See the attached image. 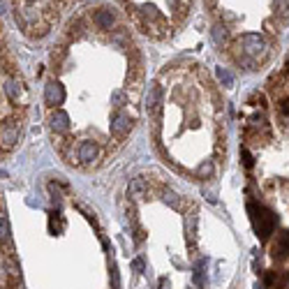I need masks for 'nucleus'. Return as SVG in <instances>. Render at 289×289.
<instances>
[{
  "instance_id": "f257e3e1",
  "label": "nucleus",
  "mask_w": 289,
  "mask_h": 289,
  "mask_svg": "<svg viewBox=\"0 0 289 289\" xmlns=\"http://www.w3.org/2000/svg\"><path fill=\"white\" fill-rule=\"evenodd\" d=\"M241 42H243V54L248 56V61L255 65L257 58H259V56L266 51V44H264V40L257 33H248V35H243Z\"/></svg>"
},
{
  "instance_id": "f03ea898",
  "label": "nucleus",
  "mask_w": 289,
  "mask_h": 289,
  "mask_svg": "<svg viewBox=\"0 0 289 289\" xmlns=\"http://www.w3.org/2000/svg\"><path fill=\"white\" fill-rule=\"evenodd\" d=\"M16 144H19V128H16V123L7 121L5 125H0V148L12 150Z\"/></svg>"
},
{
  "instance_id": "7ed1b4c3",
  "label": "nucleus",
  "mask_w": 289,
  "mask_h": 289,
  "mask_svg": "<svg viewBox=\"0 0 289 289\" xmlns=\"http://www.w3.org/2000/svg\"><path fill=\"white\" fill-rule=\"evenodd\" d=\"M130 128H132V118H130L125 111H116L114 121H111V135L116 137V139H123V137L130 132Z\"/></svg>"
},
{
  "instance_id": "20e7f679",
  "label": "nucleus",
  "mask_w": 289,
  "mask_h": 289,
  "mask_svg": "<svg viewBox=\"0 0 289 289\" xmlns=\"http://www.w3.org/2000/svg\"><path fill=\"white\" fill-rule=\"evenodd\" d=\"M44 97H47V104L51 107H58L65 102V90H63L61 83H56V81H49L47 88H44Z\"/></svg>"
},
{
  "instance_id": "39448f33",
  "label": "nucleus",
  "mask_w": 289,
  "mask_h": 289,
  "mask_svg": "<svg viewBox=\"0 0 289 289\" xmlns=\"http://www.w3.org/2000/svg\"><path fill=\"white\" fill-rule=\"evenodd\" d=\"M160 104H162V90L157 83L148 88V100H146V107H148V114L150 116H157L160 114Z\"/></svg>"
},
{
  "instance_id": "423d86ee",
  "label": "nucleus",
  "mask_w": 289,
  "mask_h": 289,
  "mask_svg": "<svg viewBox=\"0 0 289 289\" xmlns=\"http://www.w3.org/2000/svg\"><path fill=\"white\" fill-rule=\"evenodd\" d=\"M93 23L100 30H111V26H114V9H107V7L97 9L93 14Z\"/></svg>"
},
{
  "instance_id": "0eeeda50",
  "label": "nucleus",
  "mask_w": 289,
  "mask_h": 289,
  "mask_svg": "<svg viewBox=\"0 0 289 289\" xmlns=\"http://www.w3.org/2000/svg\"><path fill=\"white\" fill-rule=\"evenodd\" d=\"M97 155H100V148L95 142H81L79 144V160L81 162H95L97 160Z\"/></svg>"
},
{
  "instance_id": "6e6552de",
  "label": "nucleus",
  "mask_w": 289,
  "mask_h": 289,
  "mask_svg": "<svg viewBox=\"0 0 289 289\" xmlns=\"http://www.w3.org/2000/svg\"><path fill=\"white\" fill-rule=\"evenodd\" d=\"M146 190H148V185H146V181H144V178H135V181L130 183V197H132V199H142L144 195H146Z\"/></svg>"
},
{
  "instance_id": "1a4fd4ad",
  "label": "nucleus",
  "mask_w": 289,
  "mask_h": 289,
  "mask_svg": "<svg viewBox=\"0 0 289 289\" xmlns=\"http://www.w3.org/2000/svg\"><path fill=\"white\" fill-rule=\"evenodd\" d=\"M0 243L5 245V248L12 250V231H9V222L7 217L0 216Z\"/></svg>"
},
{
  "instance_id": "9d476101",
  "label": "nucleus",
  "mask_w": 289,
  "mask_h": 289,
  "mask_svg": "<svg viewBox=\"0 0 289 289\" xmlns=\"http://www.w3.org/2000/svg\"><path fill=\"white\" fill-rule=\"evenodd\" d=\"M70 118H68V114H63V111H56L54 116H51V128L56 130V132H65L68 130V125H70Z\"/></svg>"
},
{
  "instance_id": "9b49d317",
  "label": "nucleus",
  "mask_w": 289,
  "mask_h": 289,
  "mask_svg": "<svg viewBox=\"0 0 289 289\" xmlns=\"http://www.w3.org/2000/svg\"><path fill=\"white\" fill-rule=\"evenodd\" d=\"M185 231H188L190 245H195V241H197V216L188 217V222H185Z\"/></svg>"
},
{
  "instance_id": "f8f14e48",
  "label": "nucleus",
  "mask_w": 289,
  "mask_h": 289,
  "mask_svg": "<svg viewBox=\"0 0 289 289\" xmlns=\"http://www.w3.org/2000/svg\"><path fill=\"white\" fill-rule=\"evenodd\" d=\"M213 40H216V44H224V42H227V28L222 26V23H216V26H213Z\"/></svg>"
},
{
  "instance_id": "ddd939ff",
  "label": "nucleus",
  "mask_w": 289,
  "mask_h": 289,
  "mask_svg": "<svg viewBox=\"0 0 289 289\" xmlns=\"http://www.w3.org/2000/svg\"><path fill=\"white\" fill-rule=\"evenodd\" d=\"M5 93H7V97H9L12 102H16L19 100V83H16L14 79H9L5 83Z\"/></svg>"
},
{
  "instance_id": "4468645a",
  "label": "nucleus",
  "mask_w": 289,
  "mask_h": 289,
  "mask_svg": "<svg viewBox=\"0 0 289 289\" xmlns=\"http://www.w3.org/2000/svg\"><path fill=\"white\" fill-rule=\"evenodd\" d=\"M197 176H199V178H211V176H213V162L206 160L204 164H199V169H197Z\"/></svg>"
},
{
  "instance_id": "2eb2a0df",
  "label": "nucleus",
  "mask_w": 289,
  "mask_h": 289,
  "mask_svg": "<svg viewBox=\"0 0 289 289\" xmlns=\"http://www.w3.org/2000/svg\"><path fill=\"white\" fill-rule=\"evenodd\" d=\"M164 202H167L171 209H181V199H178V195L171 192V190H164Z\"/></svg>"
},
{
  "instance_id": "dca6fc26",
  "label": "nucleus",
  "mask_w": 289,
  "mask_h": 289,
  "mask_svg": "<svg viewBox=\"0 0 289 289\" xmlns=\"http://www.w3.org/2000/svg\"><path fill=\"white\" fill-rule=\"evenodd\" d=\"M276 9L280 16H285V19H289V0H278L276 2Z\"/></svg>"
},
{
  "instance_id": "f3484780",
  "label": "nucleus",
  "mask_w": 289,
  "mask_h": 289,
  "mask_svg": "<svg viewBox=\"0 0 289 289\" xmlns=\"http://www.w3.org/2000/svg\"><path fill=\"white\" fill-rule=\"evenodd\" d=\"M128 102V95L123 93V90H116L114 95H111V104H116V107H123Z\"/></svg>"
},
{
  "instance_id": "a211bd4d",
  "label": "nucleus",
  "mask_w": 289,
  "mask_h": 289,
  "mask_svg": "<svg viewBox=\"0 0 289 289\" xmlns=\"http://www.w3.org/2000/svg\"><path fill=\"white\" fill-rule=\"evenodd\" d=\"M5 266H7V273H9V278H14V280H16V278H19V266H16V262H14L12 257H9V259L5 262Z\"/></svg>"
},
{
  "instance_id": "6ab92c4d",
  "label": "nucleus",
  "mask_w": 289,
  "mask_h": 289,
  "mask_svg": "<svg viewBox=\"0 0 289 289\" xmlns=\"http://www.w3.org/2000/svg\"><path fill=\"white\" fill-rule=\"evenodd\" d=\"M217 76H220V81H224V83H227V86H231V83H234V79H231V74L227 72V70H217Z\"/></svg>"
}]
</instances>
